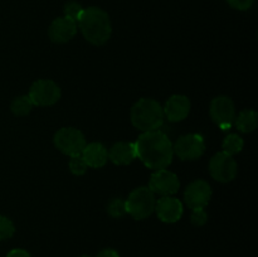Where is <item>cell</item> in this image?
Masks as SVG:
<instances>
[{
    "label": "cell",
    "instance_id": "obj_25",
    "mask_svg": "<svg viewBox=\"0 0 258 257\" xmlns=\"http://www.w3.org/2000/svg\"><path fill=\"white\" fill-rule=\"evenodd\" d=\"M233 9L248 10L253 5L254 0H226Z\"/></svg>",
    "mask_w": 258,
    "mask_h": 257
},
{
    "label": "cell",
    "instance_id": "obj_9",
    "mask_svg": "<svg viewBox=\"0 0 258 257\" xmlns=\"http://www.w3.org/2000/svg\"><path fill=\"white\" fill-rule=\"evenodd\" d=\"M211 117L222 130L231 127L236 118V108L233 101L227 96H218L211 103Z\"/></svg>",
    "mask_w": 258,
    "mask_h": 257
},
{
    "label": "cell",
    "instance_id": "obj_22",
    "mask_svg": "<svg viewBox=\"0 0 258 257\" xmlns=\"http://www.w3.org/2000/svg\"><path fill=\"white\" fill-rule=\"evenodd\" d=\"M15 232V227L9 218L0 216V241L13 237Z\"/></svg>",
    "mask_w": 258,
    "mask_h": 257
},
{
    "label": "cell",
    "instance_id": "obj_13",
    "mask_svg": "<svg viewBox=\"0 0 258 257\" xmlns=\"http://www.w3.org/2000/svg\"><path fill=\"white\" fill-rule=\"evenodd\" d=\"M77 33V23L67 17L57 18L52 22L48 29V35L54 43H67Z\"/></svg>",
    "mask_w": 258,
    "mask_h": 257
},
{
    "label": "cell",
    "instance_id": "obj_27",
    "mask_svg": "<svg viewBox=\"0 0 258 257\" xmlns=\"http://www.w3.org/2000/svg\"><path fill=\"white\" fill-rule=\"evenodd\" d=\"M97 257H120V256H118V253L115 251V249L106 248V249H102V251L97 254Z\"/></svg>",
    "mask_w": 258,
    "mask_h": 257
},
{
    "label": "cell",
    "instance_id": "obj_4",
    "mask_svg": "<svg viewBox=\"0 0 258 257\" xmlns=\"http://www.w3.org/2000/svg\"><path fill=\"white\" fill-rule=\"evenodd\" d=\"M155 203V194L149 189V186H140L134 189L125 201L126 213L130 214L134 219L141 221L153 213Z\"/></svg>",
    "mask_w": 258,
    "mask_h": 257
},
{
    "label": "cell",
    "instance_id": "obj_10",
    "mask_svg": "<svg viewBox=\"0 0 258 257\" xmlns=\"http://www.w3.org/2000/svg\"><path fill=\"white\" fill-rule=\"evenodd\" d=\"M179 186H180V181L178 176L166 169L155 170L149 181V189L154 194H160L163 197L175 194L179 190Z\"/></svg>",
    "mask_w": 258,
    "mask_h": 257
},
{
    "label": "cell",
    "instance_id": "obj_6",
    "mask_svg": "<svg viewBox=\"0 0 258 257\" xmlns=\"http://www.w3.org/2000/svg\"><path fill=\"white\" fill-rule=\"evenodd\" d=\"M209 173L217 181L229 183L237 176L238 165L233 156L221 151L217 153L209 161Z\"/></svg>",
    "mask_w": 258,
    "mask_h": 257
},
{
    "label": "cell",
    "instance_id": "obj_26",
    "mask_svg": "<svg viewBox=\"0 0 258 257\" xmlns=\"http://www.w3.org/2000/svg\"><path fill=\"white\" fill-rule=\"evenodd\" d=\"M7 257H30V254L28 253L27 251H24V249L15 248L12 249V251L7 254Z\"/></svg>",
    "mask_w": 258,
    "mask_h": 257
},
{
    "label": "cell",
    "instance_id": "obj_8",
    "mask_svg": "<svg viewBox=\"0 0 258 257\" xmlns=\"http://www.w3.org/2000/svg\"><path fill=\"white\" fill-rule=\"evenodd\" d=\"M204 150H206V143L198 134L180 136L173 145L174 154H176L181 160H196L203 155Z\"/></svg>",
    "mask_w": 258,
    "mask_h": 257
},
{
    "label": "cell",
    "instance_id": "obj_17",
    "mask_svg": "<svg viewBox=\"0 0 258 257\" xmlns=\"http://www.w3.org/2000/svg\"><path fill=\"white\" fill-rule=\"evenodd\" d=\"M236 126L242 133H252L258 125V115L253 110H243L236 118Z\"/></svg>",
    "mask_w": 258,
    "mask_h": 257
},
{
    "label": "cell",
    "instance_id": "obj_19",
    "mask_svg": "<svg viewBox=\"0 0 258 257\" xmlns=\"http://www.w3.org/2000/svg\"><path fill=\"white\" fill-rule=\"evenodd\" d=\"M33 106L34 105L28 96H19L13 100L10 110L15 116H27L28 113H30Z\"/></svg>",
    "mask_w": 258,
    "mask_h": 257
},
{
    "label": "cell",
    "instance_id": "obj_5",
    "mask_svg": "<svg viewBox=\"0 0 258 257\" xmlns=\"http://www.w3.org/2000/svg\"><path fill=\"white\" fill-rule=\"evenodd\" d=\"M55 148L68 156L81 155L87 145L85 135L75 127H62L55 133L54 139Z\"/></svg>",
    "mask_w": 258,
    "mask_h": 257
},
{
    "label": "cell",
    "instance_id": "obj_20",
    "mask_svg": "<svg viewBox=\"0 0 258 257\" xmlns=\"http://www.w3.org/2000/svg\"><path fill=\"white\" fill-rule=\"evenodd\" d=\"M107 212L110 216L115 217V218H120V217L125 216L126 214V206L125 201L120 198L112 199L107 206Z\"/></svg>",
    "mask_w": 258,
    "mask_h": 257
},
{
    "label": "cell",
    "instance_id": "obj_23",
    "mask_svg": "<svg viewBox=\"0 0 258 257\" xmlns=\"http://www.w3.org/2000/svg\"><path fill=\"white\" fill-rule=\"evenodd\" d=\"M88 166L86 165L85 160L81 155H76V156H71L70 160V169L75 175H82V174L86 173Z\"/></svg>",
    "mask_w": 258,
    "mask_h": 257
},
{
    "label": "cell",
    "instance_id": "obj_14",
    "mask_svg": "<svg viewBox=\"0 0 258 257\" xmlns=\"http://www.w3.org/2000/svg\"><path fill=\"white\" fill-rule=\"evenodd\" d=\"M164 117L171 122H179L186 118L190 112V101L184 95H174L166 101L163 108Z\"/></svg>",
    "mask_w": 258,
    "mask_h": 257
},
{
    "label": "cell",
    "instance_id": "obj_28",
    "mask_svg": "<svg viewBox=\"0 0 258 257\" xmlns=\"http://www.w3.org/2000/svg\"><path fill=\"white\" fill-rule=\"evenodd\" d=\"M80 257H90V256H86V254H83V256H80Z\"/></svg>",
    "mask_w": 258,
    "mask_h": 257
},
{
    "label": "cell",
    "instance_id": "obj_7",
    "mask_svg": "<svg viewBox=\"0 0 258 257\" xmlns=\"http://www.w3.org/2000/svg\"><path fill=\"white\" fill-rule=\"evenodd\" d=\"M28 97L34 106H52L60 98V88L50 80L35 81L30 87Z\"/></svg>",
    "mask_w": 258,
    "mask_h": 257
},
{
    "label": "cell",
    "instance_id": "obj_16",
    "mask_svg": "<svg viewBox=\"0 0 258 257\" xmlns=\"http://www.w3.org/2000/svg\"><path fill=\"white\" fill-rule=\"evenodd\" d=\"M81 156L85 160L86 165L90 168H102L106 165L108 160V151L102 144L100 143H91L87 144L83 149Z\"/></svg>",
    "mask_w": 258,
    "mask_h": 257
},
{
    "label": "cell",
    "instance_id": "obj_24",
    "mask_svg": "<svg viewBox=\"0 0 258 257\" xmlns=\"http://www.w3.org/2000/svg\"><path fill=\"white\" fill-rule=\"evenodd\" d=\"M190 221L194 226H203L208 221V214L204 211V208L202 209H193L190 216Z\"/></svg>",
    "mask_w": 258,
    "mask_h": 257
},
{
    "label": "cell",
    "instance_id": "obj_2",
    "mask_svg": "<svg viewBox=\"0 0 258 257\" xmlns=\"http://www.w3.org/2000/svg\"><path fill=\"white\" fill-rule=\"evenodd\" d=\"M77 27L81 29L85 39L93 45H103L110 39L112 33L110 17L105 10L97 7L83 9L80 19L77 20Z\"/></svg>",
    "mask_w": 258,
    "mask_h": 257
},
{
    "label": "cell",
    "instance_id": "obj_11",
    "mask_svg": "<svg viewBox=\"0 0 258 257\" xmlns=\"http://www.w3.org/2000/svg\"><path fill=\"white\" fill-rule=\"evenodd\" d=\"M212 198L211 185L206 180H194L186 186L184 199L190 209H202L208 206Z\"/></svg>",
    "mask_w": 258,
    "mask_h": 257
},
{
    "label": "cell",
    "instance_id": "obj_3",
    "mask_svg": "<svg viewBox=\"0 0 258 257\" xmlns=\"http://www.w3.org/2000/svg\"><path fill=\"white\" fill-rule=\"evenodd\" d=\"M131 122L143 133L159 130L164 122L163 107L153 98H141L131 108Z\"/></svg>",
    "mask_w": 258,
    "mask_h": 257
},
{
    "label": "cell",
    "instance_id": "obj_21",
    "mask_svg": "<svg viewBox=\"0 0 258 257\" xmlns=\"http://www.w3.org/2000/svg\"><path fill=\"white\" fill-rule=\"evenodd\" d=\"M63 12H64V17L70 18V19L75 20V22L77 23V20L80 19L81 14H82L83 8L80 3L68 2L66 3L64 8H63Z\"/></svg>",
    "mask_w": 258,
    "mask_h": 257
},
{
    "label": "cell",
    "instance_id": "obj_15",
    "mask_svg": "<svg viewBox=\"0 0 258 257\" xmlns=\"http://www.w3.org/2000/svg\"><path fill=\"white\" fill-rule=\"evenodd\" d=\"M108 159L116 165H128L138 159L135 144L127 141H118L113 144L108 151Z\"/></svg>",
    "mask_w": 258,
    "mask_h": 257
},
{
    "label": "cell",
    "instance_id": "obj_1",
    "mask_svg": "<svg viewBox=\"0 0 258 257\" xmlns=\"http://www.w3.org/2000/svg\"><path fill=\"white\" fill-rule=\"evenodd\" d=\"M136 156L153 170H160L170 165L173 161V143L164 133L159 130L143 133L136 140Z\"/></svg>",
    "mask_w": 258,
    "mask_h": 257
},
{
    "label": "cell",
    "instance_id": "obj_18",
    "mask_svg": "<svg viewBox=\"0 0 258 257\" xmlns=\"http://www.w3.org/2000/svg\"><path fill=\"white\" fill-rule=\"evenodd\" d=\"M243 139L241 136H238L237 134H229L228 136L224 138L222 148H223L224 153L233 156L236 154L241 153L242 149H243Z\"/></svg>",
    "mask_w": 258,
    "mask_h": 257
},
{
    "label": "cell",
    "instance_id": "obj_12",
    "mask_svg": "<svg viewBox=\"0 0 258 257\" xmlns=\"http://www.w3.org/2000/svg\"><path fill=\"white\" fill-rule=\"evenodd\" d=\"M154 211L156 212L160 221L165 223H175L183 216V204L178 198L171 196L161 197L156 201Z\"/></svg>",
    "mask_w": 258,
    "mask_h": 257
}]
</instances>
